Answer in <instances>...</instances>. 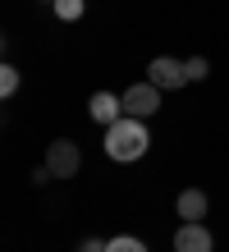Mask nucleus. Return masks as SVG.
Segmentation results:
<instances>
[{"instance_id":"423d86ee","label":"nucleus","mask_w":229,"mask_h":252,"mask_svg":"<svg viewBox=\"0 0 229 252\" xmlns=\"http://www.w3.org/2000/svg\"><path fill=\"white\" fill-rule=\"evenodd\" d=\"M87 115H92V124H105V128H110L115 120H124V96H115V92H92V96H87Z\"/></svg>"},{"instance_id":"f257e3e1","label":"nucleus","mask_w":229,"mask_h":252,"mask_svg":"<svg viewBox=\"0 0 229 252\" xmlns=\"http://www.w3.org/2000/svg\"><path fill=\"white\" fill-rule=\"evenodd\" d=\"M151 147V133L142 120H133V115H124V120H115L110 128H105V156L119 160V165H129V160H142Z\"/></svg>"},{"instance_id":"ddd939ff","label":"nucleus","mask_w":229,"mask_h":252,"mask_svg":"<svg viewBox=\"0 0 229 252\" xmlns=\"http://www.w3.org/2000/svg\"><path fill=\"white\" fill-rule=\"evenodd\" d=\"M78 252H105V243H101V239H83V248H78Z\"/></svg>"},{"instance_id":"39448f33","label":"nucleus","mask_w":229,"mask_h":252,"mask_svg":"<svg viewBox=\"0 0 229 252\" xmlns=\"http://www.w3.org/2000/svg\"><path fill=\"white\" fill-rule=\"evenodd\" d=\"M174 252H216V234L202 220H183L174 229Z\"/></svg>"},{"instance_id":"9d476101","label":"nucleus","mask_w":229,"mask_h":252,"mask_svg":"<svg viewBox=\"0 0 229 252\" xmlns=\"http://www.w3.org/2000/svg\"><path fill=\"white\" fill-rule=\"evenodd\" d=\"M19 83H23V78H19V69H14V64H5V69H0V96H5V101L19 92Z\"/></svg>"},{"instance_id":"7ed1b4c3","label":"nucleus","mask_w":229,"mask_h":252,"mask_svg":"<svg viewBox=\"0 0 229 252\" xmlns=\"http://www.w3.org/2000/svg\"><path fill=\"white\" fill-rule=\"evenodd\" d=\"M161 110V87L156 83H133L129 92H124V115H133V120H147V115H156Z\"/></svg>"},{"instance_id":"f03ea898","label":"nucleus","mask_w":229,"mask_h":252,"mask_svg":"<svg viewBox=\"0 0 229 252\" xmlns=\"http://www.w3.org/2000/svg\"><path fill=\"white\" fill-rule=\"evenodd\" d=\"M46 170H51L60 184H69L73 174L83 170V152H78V142H73V138H55L51 147H46Z\"/></svg>"},{"instance_id":"9b49d317","label":"nucleus","mask_w":229,"mask_h":252,"mask_svg":"<svg viewBox=\"0 0 229 252\" xmlns=\"http://www.w3.org/2000/svg\"><path fill=\"white\" fill-rule=\"evenodd\" d=\"M51 5H55V14H60V19H65V23L83 19V0H51Z\"/></svg>"},{"instance_id":"0eeeda50","label":"nucleus","mask_w":229,"mask_h":252,"mask_svg":"<svg viewBox=\"0 0 229 252\" xmlns=\"http://www.w3.org/2000/svg\"><path fill=\"white\" fill-rule=\"evenodd\" d=\"M174 211H179V220H206L211 202H206V192H202V188H183V192H179V202H174Z\"/></svg>"},{"instance_id":"f8f14e48","label":"nucleus","mask_w":229,"mask_h":252,"mask_svg":"<svg viewBox=\"0 0 229 252\" xmlns=\"http://www.w3.org/2000/svg\"><path fill=\"white\" fill-rule=\"evenodd\" d=\"M51 179H55V174H51V170H46V165H37V170H33V184H37V188H46V184H51Z\"/></svg>"},{"instance_id":"6e6552de","label":"nucleus","mask_w":229,"mask_h":252,"mask_svg":"<svg viewBox=\"0 0 229 252\" xmlns=\"http://www.w3.org/2000/svg\"><path fill=\"white\" fill-rule=\"evenodd\" d=\"M183 73H188V83H206L211 78V60L206 55H188V60H183Z\"/></svg>"},{"instance_id":"1a4fd4ad","label":"nucleus","mask_w":229,"mask_h":252,"mask_svg":"<svg viewBox=\"0 0 229 252\" xmlns=\"http://www.w3.org/2000/svg\"><path fill=\"white\" fill-rule=\"evenodd\" d=\"M105 252H147V243L133 239V234H115V239L105 243Z\"/></svg>"},{"instance_id":"20e7f679","label":"nucleus","mask_w":229,"mask_h":252,"mask_svg":"<svg viewBox=\"0 0 229 252\" xmlns=\"http://www.w3.org/2000/svg\"><path fill=\"white\" fill-rule=\"evenodd\" d=\"M147 83H156L161 92H179L188 87V73H183V60H170V55H156L147 64Z\"/></svg>"}]
</instances>
